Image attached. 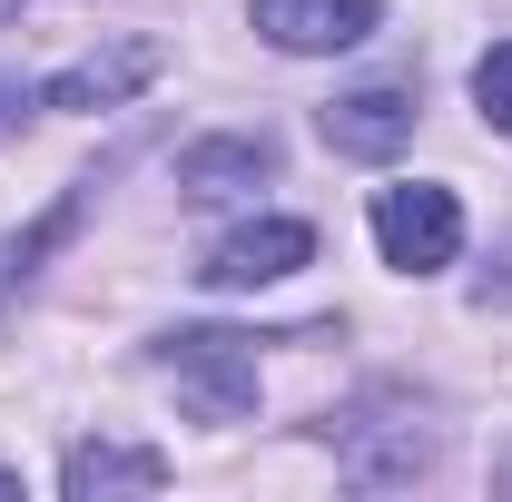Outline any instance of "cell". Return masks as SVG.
<instances>
[{"label": "cell", "instance_id": "8fae6325", "mask_svg": "<svg viewBox=\"0 0 512 502\" xmlns=\"http://www.w3.org/2000/svg\"><path fill=\"white\" fill-rule=\"evenodd\" d=\"M473 99H483V119L512 138V40H493V50L473 60Z\"/></svg>", "mask_w": 512, "mask_h": 502}, {"label": "cell", "instance_id": "8992f818", "mask_svg": "<svg viewBox=\"0 0 512 502\" xmlns=\"http://www.w3.org/2000/svg\"><path fill=\"white\" fill-rule=\"evenodd\" d=\"M168 69L158 40H109V50H89V60H69L50 89H40V109H128L148 79Z\"/></svg>", "mask_w": 512, "mask_h": 502}, {"label": "cell", "instance_id": "9a60e30c", "mask_svg": "<svg viewBox=\"0 0 512 502\" xmlns=\"http://www.w3.org/2000/svg\"><path fill=\"white\" fill-rule=\"evenodd\" d=\"M0 20H20V0H0Z\"/></svg>", "mask_w": 512, "mask_h": 502}, {"label": "cell", "instance_id": "30bf717a", "mask_svg": "<svg viewBox=\"0 0 512 502\" xmlns=\"http://www.w3.org/2000/svg\"><path fill=\"white\" fill-rule=\"evenodd\" d=\"M158 483H168V453H148V443H69V463H60V493L69 502L158 493Z\"/></svg>", "mask_w": 512, "mask_h": 502}, {"label": "cell", "instance_id": "ba28073f", "mask_svg": "<svg viewBox=\"0 0 512 502\" xmlns=\"http://www.w3.org/2000/svg\"><path fill=\"white\" fill-rule=\"evenodd\" d=\"M128 158H138V138H119V148H109V158H99L89 178H69V197H60V207H50V217H40L30 237H10V247H0V286H30V276H40V256L79 237V217H89V207L109 197V178H119Z\"/></svg>", "mask_w": 512, "mask_h": 502}, {"label": "cell", "instance_id": "5b68a950", "mask_svg": "<svg viewBox=\"0 0 512 502\" xmlns=\"http://www.w3.org/2000/svg\"><path fill=\"white\" fill-rule=\"evenodd\" d=\"M247 20L276 40V50H296V60H325V50H355V40H375V0H247Z\"/></svg>", "mask_w": 512, "mask_h": 502}, {"label": "cell", "instance_id": "2e32d148", "mask_svg": "<svg viewBox=\"0 0 512 502\" xmlns=\"http://www.w3.org/2000/svg\"><path fill=\"white\" fill-rule=\"evenodd\" d=\"M503 483H512V463H503Z\"/></svg>", "mask_w": 512, "mask_h": 502}, {"label": "cell", "instance_id": "9c48e42d", "mask_svg": "<svg viewBox=\"0 0 512 502\" xmlns=\"http://www.w3.org/2000/svg\"><path fill=\"white\" fill-rule=\"evenodd\" d=\"M276 138L266 128H237V138H197V148H178V188L188 197H237L256 188V178H276Z\"/></svg>", "mask_w": 512, "mask_h": 502}, {"label": "cell", "instance_id": "52a82bcc", "mask_svg": "<svg viewBox=\"0 0 512 502\" xmlns=\"http://www.w3.org/2000/svg\"><path fill=\"white\" fill-rule=\"evenodd\" d=\"M325 148L335 158H394L404 138H414V89L404 79H375V89H345V99H325Z\"/></svg>", "mask_w": 512, "mask_h": 502}, {"label": "cell", "instance_id": "5bb4252c", "mask_svg": "<svg viewBox=\"0 0 512 502\" xmlns=\"http://www.w3.org/2000/svg\"><path fill=\"white\" fill-rule=\"evenodd\" d=\"M10 493H20V473H0V502H10Z\"/></svg>", "mask_w": 512, "mask_h": 502}, {"label": "cell", "instance_id": "6da1fadb", "mask_svg": "<svg viewBox=\"0 0 512 502\" xmlns=\"http://www.w3.org/2000/svg\"><path fill=\"white\" fill-rule=\"evenodd\" d=\"M325 443H335V463H345V483H365V493H384V483H414V473H434V424L404 404V394H365V404H345L335 424H325Z\"/></svg>", "mask_w": 512, "mask_h": 502}, {"label": "cell", "instance_id": "7a4b0ae2", "mask_svg": "<svg viewBox=\"0 0 512 502\" xmlns=\"http://www.w3.org/2000/svg\"><path fill=\"white\" fill-rule=\"evenodd\" d=\"M158 365H168V384L207 424H247L256 414V335H237V325H178V335H158Z\"/></svg>", "mask_w": 512, "mask_h": 502}, {"label": "cell", "instance_id": "7c38bea8", "mask_svg": "<svg viewBox=\"0 0 512 502\" xmlns=\"http://www.w3.org/2000/svg\"><path fill=\"white\" fill-rule=\"evenodd\" d=\"M30 109H40V89H30V79H0V128H20Z\"/></svg>", "mask_w": 512, "mask_h": 502}, {"label": "cell", "instance_id": "277c9868", "mask_svg": "<svg viewBox=\"0 0 512 502\" xmlns=\"http://www.w3.org/2000/svg\"><path fill=\"white\" fill-rule=\"evenodd\" d=\"M306 256H316V227H306V217H256V227H237V237H217L197 276L237 296V286H276V276H296Z\"/></svg>", "mask_w": 512, "mask_h": 502}, {"label": "cell", "instance_id": "3957f363", "mask_svg": "<svg viewBox=\"0 0 512 502\" xmlns=\"http://www.w3.org/2000/svg\"><path fill=\"white\" fill-rule=\"evenodd\" d=\"M375 247L384 266H404V276H434V266H453L463 256V197L453 188H384L375 197Z\"/></svg>", "mask_w": 512, "mask_h": 502}, {"label": "cell", "instance_id": "4fadbf2b", "mask_svg": "<svg viewBox=\"0 0 512 502\" xmlns=\"http://www.w3.org/2000/svg\"><path fill=\"white\" fill-rule=\"evenodd\" d=\"M483 306H512V247H503V266L483 276Z\"/></svg>", "mask_w": 512, "mask_h": 502}]
</instances>
